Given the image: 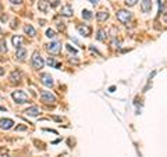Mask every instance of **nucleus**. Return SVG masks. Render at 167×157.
Instances as JSON below:
<instances>
[{"instance_id":"39448f33","label":"nucleus","mask_w":167,"mask_h":157,"mask_svg":"<svg viewBox=\"0 0 167 157\" xmlns=\"http://www.w3.org/2000/svg\"><path fill=\"white\" fill-rule=\"evenodd\" d=\"M40 97H42V102H45V103H54L56 102V96L52 95L49 90H42Z\"/></svg>"},{"instance_id":"ddd939ff","label":"nucleus","mask_w":167,"mask_h":157,"mask_svg":"<svg viewBox=\"0 0 167 157\" xmlns=\"http://www.w3.org/2000/svg\"><path fill=\"white\" fill-rule=\"evenodd\" d=\"M13 45L16 46V49H18V47H23V43H24V38L23 36H13Z\"/></svg>"},{"instance_id":"6ab92c4d","label":"nucleus","mask_w":167,"mask_h":157,"mask_svg":"<svg viewBox=\"0 0 167 157\" xmlns=\"http://www.w3.org/2000/svg\"><path fill=\"white\" fill-rule=\"evenodd\" d=\"M47 64L50 65V67H54V68H60V67H61V64H60V63H57V61H56L53 57L47 58Z\"/></svg>"},{"instance_id":"423d86ee","label":"nucleus","mask_w":167,"mask_h":157,"mask_svg":"<svg viewBox=\"0 0 167 157\" xmlns=\"http://www.w3.org/2000/svg\"><path fill=\"white\" fill-rule=\"evenodd\" d=\"M40 82L47 88L53 86V78H52L50 74H42V75H40Z\"/></svg>"},{"instance_id":"bb28decb","label":"nucleus","mask_w":167,"mask_h":157,"mask_svg":"<svg viewBox=\"0 0 167 157\" xmlns=\"http://www.w3.org/2000/svg\"><path fill=\"white\" fill-rule=\"evenodd\" d=\"M16 129H17V131H25V129H27V127H25V125H18Z\"/></svg>"},{"instance_id":"9d476101","label":"nucleus","mask_w":167,"mask_h":157,"mask_svg":"<svg viewBox=\"0 0 167 157\" xmlns=\"http://www.w3.org/2000/svg\"><path fill=\"white\" fill-rule=\"evenodd\" d=\"M77 29H78V32H80L82 36H89L91 35V28H89L88 25H78Z\"/></svg>"},{"instance_id":"2f4dec72","label":"nucleus","mask_w":167,"mask_h":157,"mask_svg":"<svg viewBox=\"0 0 167 157\" xmlns=\"http://www.w3.org/2000/svg\"><path fill=\"white\" fill-rule=\"evenodd\" d=\"M3 74H4V70H3V68L0 67V75H3Z\"/></svg>"},{"instance_id":"473e14b6","label":"nucleus","mask_w":167,"mask_h":157,"mask_svg":"<svg viewBox=\"0 0 167 157\" xmlns=\"http://www.w3.org/2000/svg\"><path fill=\"white\" fill-rule=\"evenodd\" d=\"M0 110H3V111H4V110H6V107H1V106H0Z\"/></svg>"},{"instance_id":"20e7f679","label":"nucleus","mask_w":167,"mask_h":157,"mask_svg":"<svg viewBox=\"0 0 167 157\" xmlns=\"http://www.w3.org/2000/svg\"><path fill=\"white\" fill-rule=\"evenodd\" d=\"M46 50L50 53V54H58L60 50H61V43H58V42H52V43L46 45Z\"/></svg>"},{"instance_id":"7c9ffc66","label":"nucleus","mask_w":167,"mask_h":157,"mask_svg":"<svg viewBox=\"0 0 167 157\" xmlns=\"http://www.w3.org/2000/svg\"><path fill=\"white\" fill-rule=\"evenodd\" d=\"M53 120H56V121L61 122V117H53Z\"/></svg>"},{"instance_id":"393cba45","label":"nucleus","mask_w":167,"mask_h":157,"mask_svg":"<svg viewBox=\"0 0 167 157\" xmlns=\"http://www.w3.org/2000/svg\"><path fill=\"white\" fill-rule=\"evenodd\" d=\"M113 46H114V47H120V42L117 41V39H113Z\"/></svg>"},{"instance_id":"a211bd4d","label":"nucleus","mask_w":167,"mask_h":157,"mask_svg":"<svg viewBox=\"0 0 167 157\" xmlns=\"http://www.w3.org/2000/svg\"><path fill=\"white\" fill-rule=\"evenodd\" d=\"M96 18H98V21H106L107 18H109V13L107 11H99L98 14H96Z\"/></svg>"},{"instance_id":"7ed1b4c3","label":"nucleus","mask_w":167,"mask_h":157,"mask_svg":"<svg viewBox=\"0 0 167 157\" xmlns=\"http://www.w3.org/2000/svg\"><path fill=\"white\" fill-rule=\"evenodd\" d=\"M116 15H117V20L123 24H127L131 20V13L127 11V10H118Z\"/></svg>"},{"instance_id":"72a5a7b5","label":"nucleus","mask_w":167,"mask_h":157,"mask_svg":"<svg viewBox=\"0 0 167 157\" xmlns=\"http://www.w3.org/2000/svg\"><path fill=\"white\" fill-rule=\"evenodd\" d=\"M166 22H167V15H166Z\"/></svg>"},{"instance_id":"c85d7f7f","label":"nucleus","mask_w":167,"mask_h":157,"mask_svg":"<svg viewBox=\"0 0 167 157\" xmlns=\"http://www.w3.org/2000/svg\"><path fill=\"white\" fill-rule=\"evenodd\" d=\"M45 131H46V132H50V134H57V132H56V131H54V129H45Z\"/></svg>"},{"instance_id":"c756f323","label":"nucleus","mask_w":167,"mask_h":157,"mask_svg":"<svg viewBox=\"0 0 167 157\" xmlns=\"http://www.w3.org/2000/svg\"><path fill=\"white\" fill-rule=\"evenodd\" d=\"M89 3H92V4H98L99 3V0H88Z\"/></svg>"},{"instance_id":"f704fd0d","label":"nucleus","mask_w":167,"mask_h":157,"mask_svg":"<svg viewBox=\"0 0 167 157\" xmlns=\"http://www.w3.org/2000/svg\"><path fill=\"white\" fill-rule=\"evenodd\" d=\"M0 8H1V4H0Z\"/></svg>"},{"instance_id":"f8f14e48","label":"nucleus","mask_w":167,"mask_h":157,"mask_svg":"<svg viewBox=\"0 0 167 157\" xmlns=\"http://www.w3.org/2000/svg\"><path fill=\"white\" fill-rule=\"evenodd\" d=\"M141 8H142L144 13H150V10H152V1L150 0H142Z\"/></svg>"},{"instance_id":"4be33fe9","label":"nucleus","mask_w":167,"mask_h":157,"mask_svg":"<svg viewBox=\"0 0 167 157\" xmlns=\"http://www.w3.org/2000/svg\"><path fill=\"white\" fill-rule=\"evenodd\" d=\"M46 36H47V38H50V39H53V38L56 36V32H54L53 29H47V31H46Z\"/></svg>"},{"instance_id":"f3484780","label":"nucleus","mask_w":167,"mask_h":157,"mask_svg":"<svg viewBox=\"0 0 167 157\" xmlns=\"http://www.w3.org/2000/svg\"><path fill=\"white\" fill-rule=\"evenodd\" d=\"M24 31H25V34L29 36H35L36 35V31H35V28L32 27V25H29V24H27L25 27H24Z\"/></svg>"},{"instance_id":"0eeeda50","label":"nucleus","mask_w":167,"mask_h":157,"mask_svg":"<svg viewBox=\"0 0 167 157\" xmlns=\"http://www.w3.org/2000/svg\"><path fill=\"white\" fill-rule=\"evenodd\" d=\"M14 127V121L10 118H0V128L1 129H11Z\"/></svg>"},{"instance_id":"9b49d317","label":"nucleus","mask_w":167,"mask_h":157,"mask_svg":"<svg viewBox=\"0 0 167 157\" xmlns=\"http://www.w3.org/2000/svg\"><path fill=\"white\" fill-rule=\"evenodd\" d=\"M73 14H74V11H73V7L70 4H67V6H64L61 8V15H64V17H73Z\"/></svg>"},{"instance_id":"b1692460","label":"nucleus","mask_w":167,"mask_h":157,"mask_svg":"<svg viewBox=\"0 0 167 157\" xmlns=\"http://www.w3.org/2000/svg\"><path fill=\"white\" fill-rule=\"evenodd\" d=\"M163 8H164V1H163V0H159V10H160V13L163 11Z\"/></svg>"},{"instance_id":"4468645a","label":"nucleus","mask_w":167,"mask_h":157,"mask_svg":"<svg viewBox=\"0 0 167 157\" xmlns=\"http://www.w3.org/2000/svg\"><path fill=\"white\" fill-rule=\"evenodd\" d=\"M96 39L100 42H104L107 39V34H106L104 29H98V32H96Z\"/></svg>"},{"instance_id":"5701e85b","label":"nucleus","mask_w":167,"mask_h":157,"mask_svg":"<svg viewBox=\"0 0 167 157\" xmlns=\"http://www.w3.org/2000/svg\"><path fill=\"white\" fill-rule=\"evenodd\" d=\"M137 1H138V0H125V4H127L128 7H132L137 4Z\"/></svg>"},{"instance_id":"1a4fd4ad","label":"nucleus","mask_w":167,"mask_h":157,"mask_svg":"<svg viewBox=\"0 0 167 157\" xmlns=\"http://www.w3.org/2000/svg\"><path fill=\"white\" fill-rule=\"evenodd\" d=\"M39 107H36V106H32V107H29V109H27L25 110V114L29 117H36V116H39Z\"/></svg>"},{"instance_id":"2eb2a0df","label":"nucleus","mask_w":167,"mask_h":157,"mask_svg":"<svg viewBox=\"0 0 167 157\" xmlns=\"http://www.w3.org/2000/svg\"><path fill=\"white\" fill-rule=\"evenodd\" d=\"M25 56H27V50H25L24 47H18L17 53H16V57H17L20 61H23L24 58H25Z\"/></svg>"},{"instance_id":"dca6fc26","label":"nucleus","mask_w":167,"mask_h":157,"mask_svg":"<svg viewBox=\"0 0 167 157\" xmlns=\"http://www.w3.org/2000/svg\"><path fill=\"white\" fill-rule=\"evenodd\" d=\"M10 81L11 82H20L21 81V72L20 71H13L11 74H10Z\"/></svg>"},{"instance_id":"412c9836","label":"nucleus","mask_w":167,"mask_h":157,"mask_svg":"<svg viewBox=\"0 0 167 157\" xmlns=\"http://www.w3.org/2000/svg\"><path fill=\"white\" fill-rule=\"evenodd\" d=\"M82 18L84 20H91L92 18V13L89 11V10H84L82 11Z\"/></svg>"},{"instance_id":"6e6552de","label":"nucleus","mask_w":167,"mask_h":157,"mask_svg":"<svg viewBox=\"0 0 167 157\" xmlns=\"http://www.w3.org/2000/svg\"><path fill=\"white\" fill-rule=\"evenodd\" d=\"M38 8H39L42 13H46L50 10V3L47 1V0H39V3H38Z\"/></svg>"},{"instance_id":"f03ea898","label":"nucleus","mask_w":167,"mask_h":157,"mask_svg":"<svg viewBox=\"0 0 167 157\" xmlns=\"http://www.w3.org/2000/svg\"><path fill=\"white\" fill-rule=\"evenodd\" d=\"M32 65H34L35 70H42V68H43V65H45L43 58L40 57V54L38 52H35L34 54H32Z\"/></svg>"},{"instance_id":"f257e3e1","label":"nucleus","mask_w":167,"mask_h":157,"mask_svg":"<svg viewBox=\"0 0 167 157\" xmlns=\"http://www.w3.org/2000/svg\"><path fill=\"white\" fill-rule=\"evenodd\" d=\"M11 97L14 99V102H16V103H18V104L27 103V102L29 100L28 95L24 92V90H14V92L11 93Z\"/></svg>"},{"instance_id":"cd10ccee","label":"nucleus","mask_w":167,"mask_h":157,"mask_svg":"<svg viewBox=\"0 0 167 157\" xmlns=\"http://www.w3.org/2000/svg\"><path fill=\"white\" fill-rule=\"evenodd\" d=\"M10 1H11L13 4H21L23 3V0H10Z\"/></svg>"},{"instance_id":"a878e982","label":"nucleus","mask_w":167,"mask_h":157,"mask_svg":"<svg viewBox=\"0 0 167 157\" xmlns=\"http://www.w3.org/2000/svg\"><path fill=\"white\" fill-rule=\"evenodd\" d=\"M67 49H68L70 52H73L75 54V53H77V49H74V47H71V45H67Z\"/></svg>"},{"instance_id":"aec40b11","label":"nucleus","mask_w":167,"mask_h":157,"mask_svg":"<svg viewBox=\"0 0 167 157\" xmlns=\"http://www.w3.org/2000/svg\"><path fill=\"white\" fill-rule=\"evenodd\" d=\"M4 52H7V42L3 39V41H0V53Z\"/></svg>"},{"instance_id":"c9c22d12","label":"nucleus","mask_w":167,"mask_h":157,"mask_svg":"<svg viewBox=\"0 0 167 157\" xmlns=\"http://www.w3.org/2000/svg\"><path fill=\"white\" fill-rule=\"evenodd\" d=\"M0 32H1V29H0Z\"/></svg>"}]
</instances>
